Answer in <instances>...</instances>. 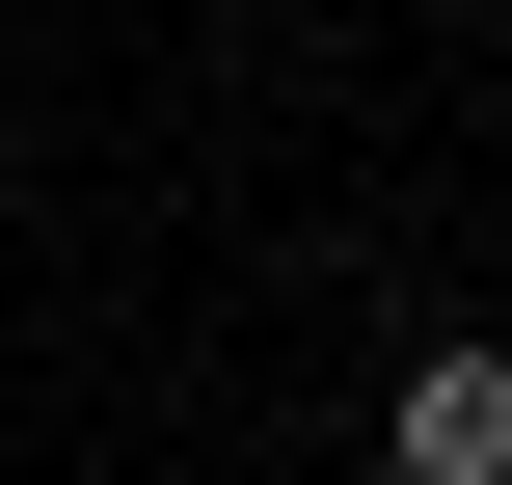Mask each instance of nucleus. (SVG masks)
Masks as SVG:
<instances>
[{
  "label": "nucleus",
  "mask_w": 512,
  "mask_h": 485,
  "mask_svg": "<svg viewBox=\"0 0 512 485\" xmlns=\"http://www.w3.org/2000/svg\"><path fill=\"white\" fill-rule=\"evenodd\" d=\"M378 485H512V351H405V405H378Z\"/></svg>",
  "instance_id": "obj_1"
}]
</instances>
